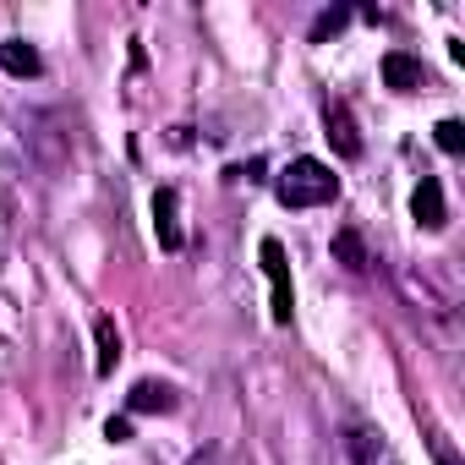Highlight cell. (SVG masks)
Listing matches in <instances>:
<instances>
[{"mask_svg": "<svg viewBox=\"0 0 465 465\" xmlns=\"http://www.w3.org/2000/svg\"><path fill=\"white\" fill-rule=\"evenodd\" d=\"M274 197H280L285 208H323V203H334V197H340V175H334V164H323V159L302 153V159H291V164L280 170Z\"/></svg>", "mask_w": 465, "mask_h": 465, "instance_id": "6da1fadb", "label": "cell"}, {"mask_svg": "<svg viewBox=\"0 0 465 465\" xmlns=\"http://www.w3.org/2000/svg\"><path fill=\"white\" fill-rule=\"evenodd\" d=\"M258 258H263V274H269V318H274L280 329H291V312H296V285H291V263H285V247H280L274 236H263Z\"/></svg>", "mask_w": 465, "mask_h": 465, "instance_id": "7a4b0ae2", "label": "cell"}, {"mask_svg": "<svg viewBox=\"0 0 465 465\" xmlns=\"http://www.w3.org/2000/svg\"><path fill=\"white\" fill-rule=\"evenodd\" d=\"M411 219H416V230H432V236L449 224V203H443L438 175H421V181H416V192H411Z\"/></svg>", "mask_w": 465, "mask_h": 465, "instance_id": "3957f363", "label": "cell"}, {"mask_svg": "<svg viewBox=\"0 0 465 465\" xmlns=\"http://www.w3.org/2000/svg\"><path fill=\"white\" fill-rule=\"evenodd\" d=\"M323 126H329V143H334V153L340 159H361V132H356V121H351V104L345 99H323Z\"/></svg>", "mask_w": 465, "mask_h": 465, "instance_id": "277c9868", "label": "cell"}, {"mask_svg": "<svg viewBox=\"0 0 465 465\" xmlns=\"http://www.w3.org/2000/svg\"><path fill=\"white\" fill-rule=\"evenodd\" d=\"M153 236H159V247H164V252H181V247H186V236H181V197H175V186H159V192H153Z\"/></svg>", "mask_w": 465, "mask_h": 465, "instance_id": "5b68a950", "label": "cell"}, {"mask_svg": "<svg viewBox=\"0 0 465 465\" xmlns=\"http://www.w3.org/2000/svg\"><path fill=\"white\" fill-rule=\"evenodd\" d=\"M383 83H389L394 94H416V88L427 83V66H421L416 55H405V50H389V55H383Z\"/></svg>", "mask_w": 465, "mask_h": 465, "instance_id": "8992f818", "label": "cell"}, {"mask_svg": "<svg viewBox=\"0 0 465 465\" xmlns=\"http://www.w3.org/2000/svg\"><path fill=\"white\" fill-rule=\"evenodd\" d=\"M94 345H99V351H94V372H99V378H110V372H115V361H121V329H115V318H110V312H99V318H94Z\"/></svg>", "mask_w": 465, "mask_h": 465, "instance_id": "52a82bcc", "label": "cell"}, {"mask_svg": "<svg viewBox=\"0 0 465 465\" xmlns=\"http://www.w3.org/2000/svg\"><path fill=\"white\" fill-rule=\"evenodd\" d=\"M126 411H132V416H159V411H175V389H170V383L143 378V383H132Z\"/></svg>", "mask_w": 465, "mask_h": 465, "instance_id": "ba28073f", "label": "cell"}, {"mask_svg": "<svg viewBox=\"0 0 465 465\" xmlns=\"http://www.w3.org/2000/svg\"><path fill=\"white\" fill-rule=\"evenodd\" d=\"M0 66H6L12 77H39L45 72V61H39V50L28 39H0Z\"/></svg>", "mask_w": 465, "mask_h": 465, "instance_id": "9c48e42d", "label": "cell"}, {"mask_svg": "<svg viewBox=\"0 0 465 465\" xmlns=\"http://www.w3.org/2000/svg\"><path fill=\"white\" fill-rule=\"evenodd\" d=\"M334 258H340V263H345L351 274H361V269L372 263V258H367V247H361V236H356V230H351V224H345V230H340V236H334Z\"/></svg>", "mask_w": 465, "mask_h": 465, "instance_id": "30bf717a", "label": "cell"}, {"mask_svg": "<svg viewBox=\"0 0 465 465\" xmlns=\"http://www.w3.org/2000/svg\"><path fill=\"white\" fill-rule=\"evenodd\" d=\"M432 143H438L443 153H460V148H465V121H454V115L438 121V126H432Z\"/></svg>", "mask_w": 465, "mask_h": 465, "instance_id": "8fae6325", "label": "cell"}, {"mask_svg": "<svg viewBox=\"0 0 465 465\" xmlns=\"http://www.w3.org/2000/svg\"><path fill=\"white\" fill-rule=\"evenodd\" d=\"M345 23H351V12H345V6H334V12H323V17L312 23V45H323V39H329V34H340Z\"/></svg>", "mask_w": 465, "mask_h": 465, "instance_id": "7c38bea8", "label": "cell"}, {"mask_svg": "<svg viewBox=\"0 0 465 465\" xmlns=\"http://www.w3.org/2000/svg\"><path fill=\"white\" fill-rule=\"evenodd\" d=\"M104 438L110 443H132V416H110L104 421Z\"/></svg>", "mask_w": 465, "mask_h": 465, "instance_id": "4fadbf2b", "label": "cell"}, {"mask_svg": "<svg viewBox=\"0 0 465 465\" xmlns=\"http://www.w3.org/2000/svg\"><path fill=\"white\" fill-rule=\"evenodd\" d=\"M186 465H219V454H213V449H203V454H192Z\"/></svg>", "mask_w": 465, "mask_h": 465, "instance_id": "5bb4252c", "label": "cell"}]
</instances>
